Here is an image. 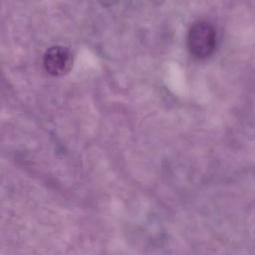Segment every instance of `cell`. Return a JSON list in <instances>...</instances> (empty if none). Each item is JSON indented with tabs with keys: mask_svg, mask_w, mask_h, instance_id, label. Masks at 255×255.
<instances>
[{
	"mask_svg": "<svg viewBox=\"0 0 255 255\" xmlns=\"http://www.w3.org/2000/svg\"><path fill=\"white\" fill-rule=\"evenodd\" d=\"M214 28L207 22H198L191 26L187 35V46L191 54L198 59L211 56L216 49Z\"/></svg>",
	"mask_w": 255,
	"mask_h": 255,
	"instance_id": "cell-1",
	"label": "cell"
},
{
	"mask_svg": "<svg viewBox=\"0 0 255 255\" xmlns=\"http://www.w3.org/2000/svg\"><path fill=\"white\" fill-rule=\"evenodd\" d=\"M99 1L102 3L103 5L107 7L113 5L117 0H99Z\"/></svg>",
	"mask_w": 255,
	"mask_h": 255,
	"instance_id": "cell-3",
	"label": "cell"
},
{
	"mask_svg": "<svg viewBox=\"0 0 255 255\" xmlns=\"http://www.w3.org/2000/svg\"><path fill=\"white\" fill-rule=\"evenodd\" d=\"M44 65L46 71L53 77H61L67 75L72 69L74 57L66 47L54 46L44 53Z\"/></svg>",
	"mask_w": 255,
	"mask_h": 255,
	"instance_id": "cell-2",
	"label": "cell"
}]
</instances>
